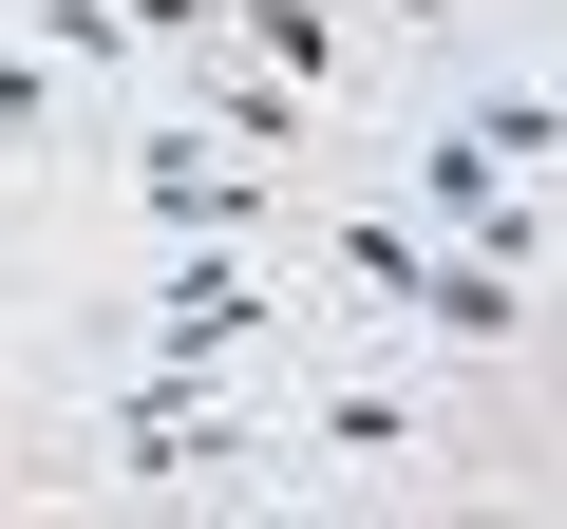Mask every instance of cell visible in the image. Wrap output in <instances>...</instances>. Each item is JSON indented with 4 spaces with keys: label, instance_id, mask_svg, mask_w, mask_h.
<instances>
[{
    "label": "cell",
    "instance_id": "cell-2",
    "mask_svg": "<svg viewBox=\"0 0 567 529\" xmlns=\"http://www.w3.org/2000/svg\"><path fill=\"white\" fill-rule=\"evenodd\" d=\"M133 208H152L171 246H246V227H284L265 152H227L208 114H152V133H133Z\"/></svg>",
    "mask_w": 567,
    "mask_h": 529
},
{
    "label": "cell",
    "instance_id": "cell-7",
    "mask_svg": "<svg viewBox=\"0 0 567 529\" xmlns=\"http://www.w3.org/2000/svg\"><path fill=\"white\" fill-rule=\"evenodd\" d=\"M322 246H341V284H360V303H416V264H435L416 208H360V227H322Z\"/></svg>",
    "mask_w": 567,
    "mask_h": 529
},
{
    "label": "cell",
    "instance_id": "cell-4",
    "mask_svg": "<svg viewBox=\"0 0 567 529\" xmlns=\"http://www.w3.org/2000/svg\"><path fill=\"white\" fill-rule=\"evenodd\" d=\"M416 227H454V246H511V264H548V189H511L473 133H435L416 152Z\"/></svg>",
    "mask_w": 567,
    "mask_h": 529
},
{
    "label": "cell",
    "instance_id": "cell-11",
    "mask_svg": "<svg viewBox=\"0 0 567 529\" xmlns=\"http://www.w3.org/2000/svg\"><path fill=\"white\" fill-rule=\"evenodd\" d=\"M39 133H58V58H39V39H0V152H39Z\"/></svg>",
    "mask_w": 567,
    "mask_h": 529
},
{
    "label": "cell",
    "instance_id": "cell-5",
    "mask_svg": "<svg viewBox=\"0 0 567 529\" xmlns=\"http://www.w3.org/2000/svg\"><path fill=\"white\" fill-rule=\"evenodd\" d=\"M529 284H548V264H511V246H435L416 264V322L435 341H529Z\"/></svg>",
    "mask_w": 567,
    "mask_h": 529
},
{
    "label": "cell",
    "instance_id": "cell-9",
    "mask_svg": "<svg viewBox=\"0 0 567 529\" xmlns=\"http://www.w3.org/2000/svg\"><path fill=\"white\" fill-rule=\"evenodd\" d=\"M303 435H322V454H360V473H379V454H416V397H398V378H341V397H322V416H303Z\"/></svg>",
    "mask_w": 567,
    "mask_h": 529
},
{
    "label": "cell",
    "instance_id": "cell-1",
    "mask_svg": "<svg viewBox=\"0 0 567 529\" xmlns=\"http://www.w3.org/2000/svg\"><path fill=\"white\" fill-rule=\"evenodd\" d=\"M95 473H152V491H227L246 473V416L208 397V360H152L95 397Z\"/></svg>",
    "mask_w": 567,
    "mask_h": 529
},
{
    "label": "cell",
    "instance_id": "cell-10",
    "mask_svg": "<svg viewBox=\"0 0 567 529\" xmlns=\"http://www.w3.org/2000/svg\"><path fill=\"white\" fill-rule=\"evenodd\" d=\"M39 58H76V76H133L152 39H133V0H39Z\"/></svg>",
    "mask_w": 567,
    "mask_h": 529
},
{
    "label": "cell",
    "instance_id": "cell-3",
    "mask_svg": "<svg viewBox=\"0 0 567 529\" xmlns=\"http://www.w3.org/2000/svg\"><path fill=\"white\" fill-rule=\"evenodd\" d=\"M265 341V264L246 246H171V284H152V360H246Z\"/></svg>",
    "mask_w": 567,
    "mask_h": 529
},
{
    "label": "cell",
    "instance_id": "cell-6",
    "mask_svg": "<svg viewBox=\"0 0 567 529\" xmlns=\"http://www.w3.org/2000/svg\"><path fill=\"white\" fill-rule=\"evenodd\" d=\"M208 133H227V152H303L322 95H303V76H208Z\"/></svg>",
    "mask_w": 567,
    "mask_h": 529
},
{
    "label": "cell",
    "instance_id": "cell-8",
    "mask_svg": "<svg viewBox=\"0 0 567 529\" xmlns=\"http://www.w3.org/2000/svg\"><path fill=\"white\" fill-rule=\"evenodd\" d=\"M454 133H473V152H492L511 189H548V76H492V95H473Z\"/></svg>",
    "mask_w": 567,
    "mask_h": 529
}]
</instances>
